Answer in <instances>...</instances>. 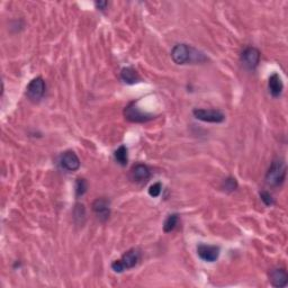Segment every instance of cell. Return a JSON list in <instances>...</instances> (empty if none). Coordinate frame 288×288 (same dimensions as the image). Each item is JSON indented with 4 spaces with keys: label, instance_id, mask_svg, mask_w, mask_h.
I'll return each instance as SVG.
<instances>
[{
    "label": "cell",
    "instance_id": "6da1fadb",
    "mask_svg": "<svg viewBox=\"0 0 288 288\" xmlns=\"http://www.w3.org/2000/svg\"><path fill=\"white\" fill-rule=\"evenodd\" d=\"M171 58L177 64H187L192 62L206 61V57L198 51L187 44H177L171 51Z\"/></svg>",
    "mask_w": 288,
    "mask_h": 288
},
{
    "label": "cell",
    "instance_id": "7a4b0ae2",
    "mask_svg": "<svg viewBox=\"0 0 288 288\" xmlns=\"http://www.w3.org/2000/svg\"><path fill=\"white\" fill-rule=\"evenodd\" d=\"M140 259L141 251L137 248H133L131 250L124 253L121 259L115 260L113 264H111V269H113L115 273L121 274L125 272V270L134 268L135 266L139 264Z\"/></svg>",
    "mask_w": 288,
    "mask_h": 288
},
{
    "label": "cell",
    "instance_id": "3957f363",
    "mask_svg": "<svg viewBox=\"0 0 288 288\" xmlns=\"http://www.w3.org/2000/svg\"><path fill=\"white\" fill-rule=\"evenodd\" d=\"M286 178V165L283 160H274L266 174V183L270 187H278Z\"/></svg>",
    "mask_w": 288,
    "mask_h": 288
},
{
    "label": "cell",
    "instance_id": "277c9868",
    "mask_svg": "<svg viewBox=\"0 0 288 288\" xmlns=\"http://www.w3.org/2000/svg\"><path fill=\"white\" fill-rule=\"evenodd\" d=\"M195 118L205 123H223L225 121V115L218 109H200L192 110Z\"/></svg>",
    "mask_w": 288,
    "mask_h": 288
},
{
    "label": "cell",
    "instance_id": "5b68a950",
    "mask_svg": "<svg viewBox=\"0 0 288 288\" xmlns=\"http://www.w3.org/2000/svg\"><path fill=\"white\" fill-rule=\"evenodd\" d=\"M124 116H125L127 121L132 123H145L151 121L153 118V115L141 111L139 107L136 106L135 101L131 102V104H128L125 107V109H124Z\"/></svg>",
    "mask_w": 288,
    "mask_h": 288
},
{
    "label": "cell",
    "instance_id": "8992f818",
    "mask_svg": "<svg viewBox=\"0 0 288 288\" xmlns=\"http://www.w3.org/2000/svg\"><path fill=\"white\" fill-rule=\"evenodd\" d=\"M261 54L256 47H247L241 53V63L248 70H255L259 66Z\"/></svg>",
    "mask_w": 288,
    "mask_h": 288
},
{
    "label": "cell",
    "instance_id": "52a82bcc",
    "mask_svg": "<svg viewBox=\"0 0 288 288\" xmlns=\"http://www.w3.org/2000/svg\"><path fill=\"white\" fill-rule=\"evenodd\" d=\"M45 94V81L43 80L41 77L33 79L31 83L28 84L26 88V95L29 99L34 101H38L42 99Z\"/></svg>",
    "mask_w": 288,
    "mask_h": 288
},
{
    "label": "cell",
    "instance_id": "ba28073f",
    "mask_svg": "<svg viewBox=\"0 0 288 288\" xmlns=\"http://www.w3.org/2000/svg\"><path fill=\"white\" fill-rule=\"evenodd\" d=\"M221 249L217 246H208V244H198L197 246V255L201 260L206 262H214L220 257Z\"/></svg>",
    "mask_w": 288,
    "mask_h": 288
},
{
    "label": "cell",
    "instance_id": "9c48e42d",
    "mask_svg": "<svg viewBox=\"0 0 288 288\" xmlns=\"http://www.w3.org/2000/svg\"><path fill=\"white\" fill-rule=\"evenodd\" d=\"M60 165L67 171H77L80 168V159L74 151H66L60 158Z\"/></svg>",
    "mask_w": 288,
    "mask_h": 288
},
{
    "label": "cell",
    "instance_id": "30bf717a",
    "mask_svg": "<svg viewBox=\"0 0 288 288\" xmlns=\"http://www.w3.org/2000/svg\"><path fill=\"white\" fill-rule=\"evenodd\" d=\"M93 212L101 222H106L109 218L110 207L109 201L105 198H98L93 203Z\"/></svg>",
    "mask_w": 288,
    "mask_h": 288
},
{
    "label": "cell",
    "instance_id": "8fae6325",
    "mask_svg": "<svg viewBox=\"0 0 288 288\" xmlns=\"http://www.w3.org/2000/svg\"><path fill=\"white\" fill-rule=\"evenodd\" d=\"M270 284L274 287L283 288L286 287L288 284V275L284 268H275L269 274Z\"/></svg>",
    "mask_w": 288,
    "mask_h": 288
},
{
    "label": "cell",
    "instance_id": "7c38bea8",
    "mask_svg": "<svg viewBox=\"0 0 288 288\" xmlns=\"http://www.w3.org/2000/svg\"><path fill=\"white\" fill-rule=\"evenodd\" d=\"M150 176H151V171H150L149 167L145 165H142V163L135 165L131 170V178L136 183L147 182V180L150 178Z\"/></svg>",
    "mask_w": 288,
    "mask_h": 288
},
{
    "label": "cell",
    "instance_id": "4fadbf2b",
    "mask_svg": "<svg viewBox=\"0 0 288 288\" xmlns=\"http://www.w3.org/2000/svg\"><path fill=\"white\" fill-rule=\"evenodd\" d=\"M268 88H269V93L274 98H278L281 96L284 89V85L282 78L279 77L277 74H273L269 77L268 80Z\"/></svg>",
    "mask_w": 288,
    "mask_h": 288
},
{
    "label": "cell",
    "instance_id": "5bb4252c",
    "mask_svg": "<svg viewBox=\"0 0 288 288\" xmlns=\"http://www.w3.org/2000/svg\"><path fill=\"white\" fill-rule=\"evenodd\" d=\"M121 79L123 83H125L126 85H134L136 83H139L141 80L140 76L134 69L131 67L123 68L121 71Z\"/></svg>",
    "mask_w": 288,
    "mask_h": 288
},
{
    "label": "cell",
    "instance_id": "9a60e30c",
    "mask_svg": "<svg viewBox=\"0 0 288 288\" xmlns=\"http://www.w3.org/2000/svg\"><path fill=\"white\" fill-rule=\"evenodd\" d=\"M114 158L116 162L122 167H125L128 162V150L125 145H121L114 153Z\"/></svg>",
    "mask_w": 288,
    "mask_h": 288
},
{
    "label": "cell",
    "instance_id": "2e32d148",
    "mask_svg": "<svg viewBox=\"0 0 288 288\" xmlns=\"http://www.w3.org/2000/svg\"><path fill=\"white\" fill-rule=\"evenodd\" d=\"M178 222H179V215L178 214H170L169 216L166 218L165 221V224H163V231L166 232V233H170V232H173L176 226L178 225Z\"/></svg>",
    "mask_w": 288,
    "mask_h": 288
},
{
    "label": "cell",
    "instance_id": "e0dca14e",
    "mask_svg": "<svg viewBox=\"0 0 288 288\" xmlns=\"http://www.w3.org/2000/svg\"><path fill=\"white\" fill-rule=\"evenodd\" d=\"M88 189V183L85 178H78L76 182V197H83Z\"/></svg>",
    "mask_w": 288,
    "mask_h": 288
},
{
    "label": "cell",
    "instance_id": "ac0fdd59",
    "mask_svg": "<svg viewBox=\"0 0 288 288\" xmlns=\"http://www.w3.org/2000/svg\"><path fill=\"white\" fill-rule=\"evenodd\" d=\"M222 188L227 192H234L235 189L238 188V182H236V179L233 177L226 178V179H224V182H223V184H222Z\"/></svg>",
    "mask_w": 288,
    "mask_h": 288
},
{
    "label": "cell",
    "instance_id": "d6986e66",
    "mask_svg": "<svg viewBox=\"0 0 288 288\" xmlns=\"http://www.w3.org/2000/svg\"><path fill=\"white\" fill-rule=\"evenodd\" d=\"M74 216L77 222L84 223L85 216H86V209L83 204H76L75 209H74Z\"/></svg>",
    "mask_w": 288,
    "mask_h": 288
},
{
    "label": "cell",
    "instance_id": "ffe728a7",
    "mask_svg": "<svg viewBox=\"0 0 288 288\" xmlns=\"http://www.w3.org/2000/svg\"><path fill=\"white\" fill-rule=\"evenodd\" d=\"M161 191H162L161 183H154L149 188V195L153 197V198H156V197L161 194Z\"/></svg>",
    "mask_w": 288,
    "mask_h": 288
},
{
    "label": "cell",
    "instance_id": "44dd1931",
    "mask_svg": "<svg viewBox=\"0 0 288 288\" xmlns=\"http://www.w3.org/2000/svg\"><path fill=\"white\" fill-rule=\"evenodd\" d=\"M260 198L262 201H264V204L266 206H273L275 204V199L273 198V196L270 195V192H261Z\"/></svg>",
    "mask_w": 288,
    "mask_h": 288
},
{
    "label": "cell",
    "instance_id": "7402d4cb",
    "mask_svg": "<svg viewBox=\"0 0 288 288\" xmlns=\"http://www.w3.org/2000/svg\"><path fill=\"white\" fill-rule=\"evenodd\" d=\"M95 6H96V8H97L98 10L104 11V10H106L107 6H108V2H107V1H96V2H95Z\"/></svg>",
    "mask_w": 288,
    "mask_h": 288
}]
</instances>
